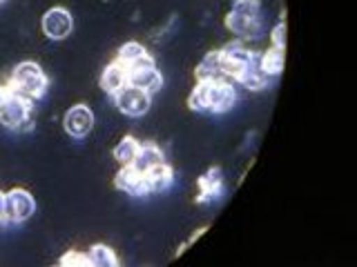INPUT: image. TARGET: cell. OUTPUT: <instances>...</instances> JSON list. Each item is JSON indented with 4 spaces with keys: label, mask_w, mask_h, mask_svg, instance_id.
Masks as SVG:
<instances>
[{
    "label": "cell",
    "mask_w": 357,
    "mask_h": 267,
    "mask_svg": "<svg viewBox=\"0 0 357 267\" xmlns=\"http://www.w3.org/2000/svg\"><path fill=\"white\" fill-rule=\"evenodd\" d=\"M237 103V89L228 78L197 81V87L188 96V107L199 114H226Z\"/></svg>",
    "instance_id": "cell-1"
},
{
    "label": "cell",
    "mask_w": 357,
    "mask_h": 267,
    "mask_svg": "<svg viewBox=\"0 0 357 267\" xmlns=\"http://www.w3.org/2000/svg\"><path fill=\"white\" fill-rule=\"evenodd\" d=\"M226 27L234 36L243 40H255L264 31V7L259 0H234L232 9L226 14Z\"/></svg>",
    "instance_id": "cell-2"
},
{
    "label": "cell",
    "mask_w": 357,
    "mask_h": 267,
    "mask_svg": "<svg viewBox=\"0 0 357 267\" xmlns=\"http://www.w3.org/2000/svg\"><path fill=\"white\" fill-rule=\"evenodd\" d=\"M0 125L11 131H29L33 125V100L16 94L9 85L0 87Z\"/></svg>",
    "instance_id": "cell-3"
},
{
    "label": "cell",
    "mask_w": 357,
    "mask_h": 267,
    "mask_svg": "<svg viewBox=\"0 0 357 267\" xmlns=\"http://www.w3.org/2000/svg\"><path fill=\"white\" fill-rule=\"evenodd\" d=\"M7 85L16 94L25 96L29 100H40L50 89V78L43 72V67L33 60H22L14 67Z\"/></svg>",
    "instance_id": "cell-4"
},
{
    "label": "cell",
    "mask_w": 357,
    "mask_h": 267,
    "mask_svg": "<svg viewBox=\"0 0 357 267\" xmlns=\"http://www.w3.org/2000/svg\"><path fill=\"white\" fill-rule=\"evenodd\" d=\"M255 60V51L245 49L239 42H228L226 47L219 49V65H221V76L228 81L237 83L248 70L250 63Z\"/></svg>",
    "instance_id": "cell-5"
},
{
    "label": "cell",
    "mask_w": 357,
    "mask_h": 267,
    "mask_svg": "<svg viewBox=\"0 0 357 267\" xmlns=\"http://www.w3.org/2000/svg\"><path fill=\"white\" fill-rule=\"evenodd\" d=\"M36 211V200L27 192V189H11L9 194H5V211L0 222L5 225H18V222H25L27 218L33 216Z\"/></svg>",
    "instance_id": "cell-6"
},
{
    "label": "cell",
    "mask_w": 357,
    "mask_h": 267,
    "mask_svg": "<svg viewBox=\"0 0 357 267\" xmlns=\"http://www.w3.org/2000/svg\"><path fill=\"white\" fill-rule=\"evenodd\" d=\"M128 85L145 89L148 94H154V92H159V89H161L163 76H161L159 70H156V63H154V58L150 54L145 56V58L128 65Z\"/></svg>",
    "instance_id": "cell-7"
},
{
    "label": "cell",
    "mask_w": 357,
    "mask_h": 267,
    "mask_svg": "<svg viewBox=\"0 0 357 267\" xmlns=\"http://www.w3.org/2000/svg\"><path fill=\"white\" fill-rule=\"evenodd\" d=\"M112 98H114V103H116L121 114H126L130 118L145 116L150 105H152V94H148L145 89L132 87V85H126L119 94H114Z\"/></svg>",
    "instance_id": "cell-8"
},
{
    "label": "cell",
    "mask_w": 357,
    "mask_h": 267,
    "mask_svg": "<svg viewBox=\"0 0 357 267\" xmlns=\"http://www.w3.org/2000/svg\"><path fill=\"white\" fill-rule=\"evenodd\" d=\"M114 187L119 189V192H126L134 198L150 196L145 174L141 170H137L134 165H121V170L114 176Z\"/></svg>",
    "instance_id": "cell-9"
},
{
    "label": "cell",
    "mask_w": 357,
    "mask_h": 267,
    "mask_svg": "<svg viewBox=\"0 0 357 267\" xmlns=\"http://www.w3.org/2000/svg\"><path fill=\"white\" fill-rule=\"evenodd\" d=\"M72 29H74V18L63 7H54L43 16V33L50 40H63L70 36Z\"/></svg>",
    "instance_id": "cell-10"
},
{
    "label": "cell",
    "mask_w": 357,
    "mask_h": 267,
    "mask_svg": "<svg viewBox=\"0 0 357 267\" xmlns=\"http://www.w3.org/2000/svg\"><path fill=\"white\" fill-rule=\"evenodd\" d=\"M63 127L72 138H85L94 129V111L87 105H74L63 118Z\"/></svg>",
    "instance_id": "cell-11"
},
{
    "label": "cell",
    "mask_w": 357,
    "mask_h": 267,
    "mask_svg": "<svg viewBox=\"0 0 357 267\" xmlns=\"http://www.w3.org/2000/svg\"><path fill=\"white\" fill-rule=\"evenodd\" d=\"M199 194H197V203L199 205H210L223 196V189H226V181H223V172L219 167H210V170L199 178Z\"/></svg>",
    "instance_id": "cell-12"
},
{
    "label": "cell",
    "mask_w": 357,
    "mask_h": 267,
    "mask_svg": "<svg viewBox=\"0 0 357 267\" xmlns=\"http://www.w3.org/2000/svg\"><path fill=\"white\" fill-rule=\"evenodd\" d=\"M126 85H128V67L119 60H112L103 70V74H100V89H103L105 94L114 96Z\"/></svg>",
    "instance_id": "cell-13"
},
{
    "label": "cell",
    "mask_w": 357,
    "mask_h": 267,
    "mask_svg": "<svg viewBox=\"0 0 357 267\" xmlns=\"http://www.w3.org/2000/svg\"><path fill=\"white\" fill-rule=\"evenodd\" d=\"M145 181H148L150 194L165 192V189H170L174 183V170L167 163H161V165H156V167H152V170L145 172Z\"/></svg>",
    "instance_id": "cell-14"
},
{
    "label": "cell",
    "mask_w": 357,
    "mask_h": 267,
    "mask_svg": "<svg viewBox=\"0 0 357 267\" xmlns=\"http://www.w3.org/2000/svg\"><path fill=\"white\" fill-rule=\"evenodd\" d=\"M237 83L243 85L245 89H250V92H261V89H266L268 85H271V78L264 74L261 65H259V54H255V60L250 63V67L243 72V76Z\"/></svg>",
    "instance_id": "cell-15"
},
{
    "label": "cell",
    "mask_w": 357,
    "mask_h": 267,
    "mask_svg": "<svg viewBox=\"0 0 357 267\" xmlns=\"http://www.w3.org/2000/svg\"><path fill=\"white\" fill-rule=\"evenodd\" d=\"M161 163H165V156H163L159 145H154V143H141V149H139L137 159H134L132 165L145 174L148 170H152V167L161 165Z\"/></svg>",
    "instance_id": "cell-16"
},
{
    "label": "cell",
    "mask_w": 357,
    "mask_h": 267,
    "mask_svg": "<svg viewBox=\"0 0 357 267\" xmlns=\"http://www.w3.org/2000/svg\"><path fill=\"white\" fill-rule=\"evenodd\" d=\"M259 65H261V70L268 78H275L284 72V65H286V49L282 47H273L271 44V49L259 54Z\"/></svg>",
    "instance_id": "cell-17"
},
{
    "label": "cell",
    "mask_w": 357,
    "mask_h": 267,
    "mask_svg": "<svg viewBox=\"0 0 357 267\" xmlns=\"http://www.w3.org/2000/svg\"><path fill=\"white\" fill-rule=\"evenodd\" d=\"M197 81H212V78H221V65H219V49L217 51H208L201 63L195 70Z\"/></svg>",
    "instance_id": "cell-18"
},
{
    "label": "cell",
    "mask_w": 357,
    "mask_h": 267,
    "mask_svg": "<svg viewBox=\"0 0 357 267\" xmlns=\"http://www.w3.org/2000/svg\"><path fill=\"white\" fill-rule=\"evenodd\" d=\"M87 256H89V263H92L94 267H116L119 265L114 250L107 248V245H103V243L92 245L89 252H87Z\"/></svg>",
    "instance_id": "cell-19"
},
{
    "label": "cell",
    "mask_w": 357,
    "mask_h": 267,
    "mask_svg": "<svg viewBox=\"0 0 357 267\" xmlns=\"http://www.w3.org/2000/svg\"><path fill=\"white\" fill-rule=\"evenodd\" d=\"M139 149H141V140L134 136H126V138H121V143L114 147V159L119 161V165H132Z\"/></svg>",
    "instance_id": "cell-20"
},
{
    "label": "cell",
    "mask_w": 357,
    "mask_h": 267,
    "mask_svg": "<svg viewBox=\"0 0 357 267\" xmlns=\"http://www.w3.org/2000/svg\"><path fill=\"white\" fill-rule=\"evenodd\" d=\"M148 56V49L143 47L141 42H126L123 47L119 49V54H116V60L119 63H123V65H132V63H137V60H141V58H145Z\"/></svg>",
    "instance_id": "cell-21"
},
{
    "label": "cell",
    "mask_w": 357,
    "mask_h": 267,
    "mask_svg": "<svg viewBox=\"0 0 357 267\" xmlns=\"http://www.w3.org/2000/svg\"><path fill=\"white\" fill-rule=\"evenodd\" d=\"M63 267H89L92 263H89V256L83 254V252H67L65 256H61L59 261Z\"/></svg>",
    "instance_id": "cell-22"
},
{
    "label": "cell",
    "mask_w": 357,
    "mask_h": 267,
    "mask_svg": "<svg viewBox=\"0 0 357 267\" xmlns=\"http://www.w3.org/2000/svg\"><path fill=\"white\" fill-rule=\"evenodd\" d=\"M286 33H288L286 20H282L279 25L273 27V31H271V44H273V47H282V49H286Z\"/></svg>",
    "instance_id": "cell-23"
},
{
    "label": "cell",
    "mask_w": 357,
    "mask_h": 267,
    "mask_svg": "<svg viewBox=\"0 0 357 267\" xmlns=\"http://www.w3.org/2000/svg\"><path fill=\"white\" fill-rule=\"evenodd\" d=\"M3 211H5V192H0V218H3Z\"/></svg>",
    "instance_id": "cell-24"
},
{
    "label": "cell",
    "mask_w": 357,
    "mask_h": 267,
    "mask_svg": "<svg viewBox=\"0 0 357 267\" xmlns=\"http://www.w3.org/2000/svg\"><path fill=\"white\" fill-rule=\"evenodd\" d=\"M0 3H3V0H0Z\"/></svg>",
    "instance_id": "cell-25"
}]
</instances>
